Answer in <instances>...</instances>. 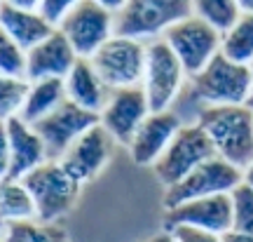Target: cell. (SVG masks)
I'll use <instances>...</instances> for the list:
<instances>
[{"instance_id":"cell-23","label":"cell","mask_w":253,"mask_h":242,"mask_svg":"<svg viewBox=\"0 0 253 242\" xmlns=\"http://www.w3.org/2000/svg\"><path fill=\"white\" fill-rule=\"evenodd\" d=\"M0 242H71L63 228L42 221H17L7 224L0 235Z\"/></svg>"},{"instance_id":"cell-35","label":"cell","mask_w":253,"mask_h":242,"mask_svg":"<svg viewBox=\"0 0 253 242\" xmlns=\"http://www.w3.org/2000/svg\"><path fill=\"white\" fill-rule=\"evenodd\" d=\"M145 242H173V235L169 233V231H162V233L153 235V238H148Z\"/></svg>"},{"instance_id":"cell-15","label":"cell","mask_w":253,"mask_h":242,"mask_svg":"<svg viewBox=\"0 0 253 242\" xmlns=\"http://www.w3.org/2000/svg\"><path fill=\"white\" fill-rule=\"evenodd\" d=\"M183 127L181 118L171 113V111H162V113H150L143 120V125L138 127L134 139L129 141V153L131 160L138 167H153L155 162L162 158V153L169 148L173 141L176 132Z\"/></svg>"},{"instance_id":"cell-33","label":"cell","mask_w":253,"mask_h":242,"mask_svg":"<svg viewBox=\"0 0 253 242\" xmlns=\"http://www.w3.org/2000/svg\"><path fill=\"white\" fill-rule=\"evenodd\" d=\"M94 2H99L101 7L110 9V12L115 14V12H120V9L125 7V2H126V0H94Z\"/></svg>"},{"instance_id":"cell-13","label":"cell","mask_w":253,"mask_h":242,"mask_svg":"<svg viewBox=\"0 0 253 242\" xmlns=\"http://www.w3.org/2000/svg\"><path fill=\"white\" fill-rule=\"evenodd\" d=\"M176 226H192L209 233L225 235L232 231V197L230 193L190 200L164 212V231Z\"/></svg>"},{"instance_id":"cell-21","label":"cell","mask_w":253,"mask_h":242,"mask_svg":"<svg viewBox=\"0 0 253 242\" xmlns=\"http://www.w3.org/2000/svg\"><path fill=\"white\" fill-rule=\"evenodd\" d=\"M0 219L5 224L38 219L36 202L21 179H12V177L0 179Z\"/></svg>"},{"instance_id":"cell-17","label":"cell","mask_w":253,"mask_h":242,"mask_svg":"<svg viewBox=\"0 0 253 242\" xmlns=\"http://www.w3.org/2000/svg\"><path fill=\"white\" fill-rule=\"evenodd\" d=\"M5 127H7L9 139V177L12 179H24L28 172H33L42 162L49 160L45 141L28 122L14 116L5 120Z\"/></svg>"},{"instance_id":"cell-31","label":"cell","mask_w":253,"mask_h":242,"mask_svg":"<svg viewBox=\"0 0 253 242\" xmlns=\"http://www.w3.org/2000/svg\"><path fill=\"white\" fill-rule=\"evenodd\" d=\"M2 2H7V5L19 7V9H31V12H38L42 0H2Z\"/></svg>"},{"instance_id":"cell-19","label":"cell","mask_w":253,"mask_h":242,"mask_svg":"<svg viewBox=\"0 0 253 242\" xmlns=\"http://www.w3.org/2000/svg\"><path fill=\"white\" fill-rule=\"evenodd\" d=\"M0 31H5L19 47L33 50L38 43H42L47 36L54 33V26L47 21L40 12L12 7L7 2L0 5Z\"/></svg>"},{"instance_id":"cell-2","label":"cell","mask_w":253,"mask_h":242,"mask_svg":"<svg viewBox=\"0 0 253 242\" xmlns=\"http://www.w3.org/2000/svg\"><path fill=\"white\" fill-rule=\"evenodd\" d=\"M251 85V66L232 61L223 52H218L197 75L190 78L192 94L207 106H246Z\"/></svg>"},{"instance_id":"cell-28","label":"cell","mask_w":253,"mask_h":242,"mask_svg":"<svg viewBox=\"0 0 253 242\" xmlns=\"http://www.w3.org/2000/svg\"><path fill=\"white\" fill-rule=\"evenodd\" d=\"M78 2H80V0H42L38 12H40L54 28H59V24L66 19V14H68Z\"/></svg>"},{"instance_id":"cell-25","label":"cell","mask_w":253,"mask_h":242,"mask_svg":"<svg viewBox=\"0 0 253 242\" xmlns=\"http://www.w3.org/2000/svg\"><path fill=\"white\" fill-rule=\"evenodd\" d=\"M28 90H31V82L26 78L0 75V120L2 122L21 113Z\"/></svg>"},{"instance_id":"cell-10","label":"cell","mask_w":253,"mask_h":242,"mask_svg":"<svg viewBox=\"0 0 253 242\" xmlns=\"http://www.w3.org/2000/svg\"><path fill=\"white\" fill-rule=\"evenodd\" d=\"M59 31L80 59H91V54L115 36V14L94 0H80L59 24Z\"/></svg>"},{"instance_id":"cell-29","label":"cell","mask_w":253,"mask_h":242,"mask_svg":"<svg viewBox=\"0 0 253 242\" xmlns=\"http://www.w3.org/2000/svg\"><path fill=\"white\" fill-rule=\"evenodd\" d=\"M169 233L173 235V242H223V235L192 228V226H176Z\"/></svg>"},{"instance_id":"cell-22","label":"cell","mask_w":253,"mask_h":242,"mask_svg":"<svg viewBox=\"0 0 253 242\" xmlns=\"http://www.w3.org/2000/svg\"><path fill=\"white\" fill-rule=\"evenodd\" d=\"M220 52L237 63L251 66L253 61V12H242L232 26L223 33Z\"/></svg>"},{"instance_id":"cell-36","label":"cell","mask_w":253,"mask_h":242,"mask_svg":"<svg viewBox=\"0 0 253 242\" xmlns=\"http://www.w3.org/2000/svg\"><path fill=\"white\" fill-rule=\"evenodd\" d=\"M242 12H253V0H237Z\"/></svg>"},{"instance_id":"cell-24","label":"cell","mask_w":253,"mask_h":242,"mask_svg":"<svg viewBox=\"0 0 253 242\" xmlns=\"http://www.w3.org/2000/svg\"><path fill=\"white\" fill-rule=\"evenodd\" d=\"M192 14L225 33L242 17V9L237 0H192Z\"/></svg>"},{"instance_id":"cell-34","label":"cell","mask_w":253,"mask_h":242,"mask_svg":"<svg viewBox=\"0 0 253 242\" xmlns=\"http://www.w3.org/2000/svg\"><path fill=\"white\" fill-rule=\"evenodd\" d=\"M242 181H244L246 186H251L253 188V162L251 165H246L244 170H242Z\"/></svg>"},{"instance_id":"cell-6","label":"cell","mask_w":253,"mask_h":242,"mask_svg":"<svg viewBox=\"0 0 253 242\" xmlns=\"http://www.w3.org/2000/svg\"><path fill=\"white\" fill-rule=\"evenodd\" d=\"M89 61L110 90L136 87L143 82L145 43L134 38L113 36L91 54Z\"/></svg>"},{"instance_id":"cell-32","label":"cell","mask_w":253,"mask_h":242,"mask_svg":"<svg viewBox=\"0 0 253 242\" xmlns=\"http://www.w3.org/2000/svg\"><path fill=\"white\" fill-rule=\"evenodd\" d=\"M223 242H253V235H246V233H237V231H230V233L223 235Z\"/></svg>"},{"instance_id":"cell-5","label":"cell","mask_w":253,"mask_h":242,"mask_svg":"<svg viewBox=\"0 0 253 242\" xmlns=\"http://www.w3.org/2000/svg\"><path fill=\"white\" fill-rule=\"evenodd\" d=\"M188 73L183 68L181 59L173 54L164 38H155L145 43V71H143V87L148 97L150 113L169 111L176 97L185 87Z\"/></svg>"},{"instance_id":"cell-16","label":"cell","mask_w":253,"mask_h":242,"mask_svg":"<svg viewBox=\"0 0 253 242\" xmlns=\"http://www.w3.org/2000/svg\"><path fill=\"white\" fill-rule=\"evenodd\" d=\"M80 57L71 47L68 38L59 28L33 50L26 52V80H47V78H66Z\"/></svg>"},{"instance_id":"cell-20","label":"cell","mask_w":253,"mask_h":242,"mask_svg":"<svg viewBox=\"0 0 253 242\" xmlns=\"http://www.w3.org/2000/svg\"><path fill=\"white\" fill-rule=\"evenodd\" d=\"M66 101V85L63 78H47V80L31 82V90L26 94V101L21 106L19 118L33 127L38 120L49 116L54 108H59Z\"/></svg>"},{"instance_id":"cell-1","label":"cell","mask_w":253,"mask_h":242,"mask_svg":"<svg viewBox=\"0 0 253 242\" xmlns=\"http://www.w3.org/2000/svg\"><path fill=\"white\" fill-rule=\"evenodd\" d=\"M197 125L211 139L218 158L239 170L253 162V111L249 106H204Z\"/></svg>"},{"instance_id":"cell-38","label":"cell","mask_w":253,"mask_h":242,"mask_svg":"<svg viewBox=\"0 0 253 242\" xmlns=\"http://www.w3.org/2000/svg\"><path fill=\"white\" fill-rule=\"evenodd\" d=\"M0 5H2V0H0Z\"/></svg>"},{"instance_id":"cell-7","label":"cell","mask_w":253,"mask_h":242,"mask_svg":"<svg viewBox=\"0 0 253 242\" xmlns=\"http://www.w3.org/2000/svg\"><path fill=\"white\" fill-rule=\"evenodd\" d=\"M216 155V148L211 144V139L199 125H183L169 148L162 153V158L153 165L155 177L160 179L164 188H169L173 183L185 179L190 172L199 167L202 162L211 160Z\"/></svg>"},{"instance_id":"cell-3","label":"cell","mask_w":253,"mask_h":242,"mask_svg":"<svg viewBox=\"0 0 253 242\" xmlns=\"http://www.w3.org/2000/svg\"><path fill=\"white\" fill-rule=\"evenodd\" d=\"M188 17H192V0H126L115 12V36L155 40Z\"/></svg>"},{"instance_id":"cell-27","label":"cell","mask_w":253,"mask_h":242,"mask_svg":"<svg viewBox=\"0 0 253 242\" xmlns=\"http://www.w3.org/2000/svg\"><path fill=\"white\" fill-rule=\"evenodd\" d=\"M0 75L26 78V50L0 31Z\"/></svg>"},{"instance_id":"cell-18","label":"cell","mask_w":253,"mask_h":242,"mask_svg":"<svg viewBox=\"0 0 253 242\" xmlns=\"http://www.w3.org/2000/svg\"><path fill=\"white\" fill-rule=\"evenodd\" d=\"M63 85H66V99L89 113H101L113 94V90L94 71L89 59H78L71 73L63 78Z\"/></svg>"},{"instance_id":"cell-37","label":"cell","mask_w":253,"mask_h":242,"mask_svg":"<svg viewBox=\"0 0 253 242\" xmlns=\"http://www.w3.org/2000/svg\"><path fill=\"white\" fill-rule=\"evenodd\" d=\"M251 75H253V61H251ZM246 106L253 111V85H251V94H249V101H246Z\"/></svg>"},{"instance_id":"cell-30","label":"cell","mask_w":253,"mask_h":242,"mask_svg":"<svg viewBox=\"0 0 253 242\" xmlns=\"http://www.w3.org/2000/svg\"><path fill=\"white\" fill-rule=\"evenodd\" d=\"M9 177V139L7 127L0 120V179Z\"/></svg>"},{"instance_id":"cell-4","label":"cell","mask_w":253,"mask_h":242,"mask_svg":"<svg viewBox=\"0 0 253 242\" xmlns=\"http://www.w3.org/2000/svg\"><path fill=\"white\" fill-rule=\"evenodd\" d=\"M24 186L28 188L36 202V216L42 224H56L61 216L71 212L82 183L75 181L56 160H47L24 177Z\"/></svg>"},{"instance_id":"cell-14","label":"cell","mask_w":253,"mask_h":242,"mask_svg":"<svg viewBox=\"0 0 253 242\" xmlns=\"http://www.w3.org/2000/svg\"><path fill=\"white\" fill-rule=\"evenodd\" d=\"M148 116H150V106H148V97L141 85L113 90L106 108L99 113L101 125L108 129L118 144L125 146H129V141L134 139V134Z\"/></svg>"},{"instance_id":"cell-8","label":"cell","mask_w":253,"mask_h":242,"mask_svg":"<svg viewBox=\"0 0 253 242\" xmlns=\"http://www.w3.org/2000/svg\"><path fill=\"white\" fill-rule=\"evenodd\" d=\"M239 183H242V170L235 167V165H230L223 158L213 155L211 160L195 167L185 179H181L178 183H173V186H169L164 190L162 205L164 209H173V207L190 202V200L220 195V193H232Z\"/></svg>"},{"instance_id":"cell-11","label":"cell","mask_w":253,"mask_h":242,"mask_svg":"<svg viewBox=\"0 0 253 242\" xmlns=\"http://www.w3.org/2000/svg\"><path fill=\"white\" fill-rule=\"evenodd\" d=\"M99 122H101L99 113H89V111H84L78 104L66 99L61 106L54 108L49 116L38 120L33 129L45 141L47 158L49 160H59L63 153L71 148V144L78 136H82L87 129H91Z\"/></svg>"},{"instance_id":"cell-12","label":"cell","mask_w":253,"mask_h":242,"mask_svg":"<svg viewBox=\"0 0 253 242\" xmlns=\"http://www.w3.org/2000/svg\"><path fill=\"white\" fill-rule=\"evenodd\" d=\"M115 139L110 136V132L106 127L94 125L91 129H87L82 136H78L71 144V148L59 158V165L71 174L75 181H91L101 174V170L106 167L115 153Z\"/></svg>"},{"instance_id":"cell-9","label":"cell","mask_w":253,"mask_h":242,"mask_svg":"<svg viewBox=\"0 0 253 242\" xmlns=\"http://www.w3.org/2000/svg\"><path fill=\"white\" fill-rule=\"evenodd\" d=\"M162 38L173 50V54L181 59L188 78H192L220 52L223 33L211 24H207L204 19L192 14V17L173 24L171 28H167Z\"/></svg>"},{"instance_id":"cell-26","label":"cell","mask_w":253,"mask_h":242,"mask_svg":"<svg viewBox=\"0 0 253 242\" xmlns=\"http://www.w3.org/2000/svg\"><path fill=\"white\" fill-rule=\"evenodd\" d=\"M232 231L253 235V188L244 181L232 193Z\"/></svg>"}]
</instances>
